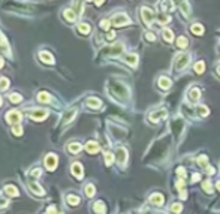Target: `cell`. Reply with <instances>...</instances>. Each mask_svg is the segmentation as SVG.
Segmentation results:
<instances>
[{
    "instance_id": "1",
    "label": "cell",
    "mask_w": 220,
    "mask_h": 214,
    "mask_svg": "<svg viewBox=\"0 0 220 214\" xmlns=\"http://www.w3.org/2000/svg\"><path fill=\"white\" fill-rule=\"evenodd\" d=\"M141 17H142V20H144L145 24H147V26H150V24L153 23V20H154V14H153L151 9L142 8V9H141Z\"/></svg>"
},
{
    "instance_id": "2",
    "label": "cell",
    "mask_w": 220,
    "mask_h": 214,
    "mask_svg": "<svg viewBox=\"0 0 220 214\" xmlns=\"http://www.w3.org/2000/svg\"><path fill=\"white\" fill-rule=\"evenodd\" d=\"M111 23L114 26H124V24H129V18L124 14H117L115 17L111 20Z\"/></svg>"
},
{
    "instance_id": "3",
    "label": "cell",
    "mask_w": 220,
    "mask_h": 214,
    "mask_svg": "<svg viewBox=\"0 0 220 214\" xmlns=\"http://www.w3.org/2000/svg\"><path fill=\"white\" fill-rule=\"evenodd\" d=\"M6 120H8V123H20L21 121V114L18 111H9L6 114Z\"/></svg>"
},
{
    "instance_id": "4",
    "label": "cell",
    "mask_w": 220,
    "mask_h": 214,
    "mask_svg": "<svg viewBox=\"0 0 220 214\" xmlns=\"http://www.w3.org/2000/svg\"><path fill=\"white\" fill-rule=\"evenodd\" d=\"M189 59H190L189 54H183L181 57H178L177 63H175V69H178V70H180V69H184L186 68V65L189 63Z\"/></svg>"
},
{
    "instance_id": "5",
    "label": "cell",
    "mask_w": 220,
    "mask_h": 214,
    "mask_svg": "<svg viewBox=\"0 0 220 214\" xmlns=\"http://www.w3.org/2000/svg\"><path fill=\"white\" fill-rule=\"evenodd\" d=\"M45 166H47L48 169H54V168L57 166V157H56L54 154H48V156L45 157Z\"/></svg>"
},
{
    "instance_id": "6",
    "label": "cell",
    "mask_w": 220,
    "mask_h": 214,
    "mask_svg": "<svg viewBox=\"0 0 220 214\" xmlns=\"http://www.w3.org/2000/svg\"><path fill=\"white\" fill-rule=\"evenodd\" d=\"M30 114H32L30 117H32L33 120H43V118H47V115H48V112L45 111V109H33Z\"/></svg>"
},
{
    "instance_id": "7",
    "label": "cell",
    "mask_w": 220,
    "mask_h": 214,
    "mask_svg": "<svg viewBox=\"0 0 220 214\" xmlns=\"http://www.w3.org/2000/svg\"><path fill=\"white\" fill-rule=\"evenodd\" d=\"M72 172H74V175H75L76 178H83V166L78 162L72 165Z\"/></svg>"
},
{
    "instance_id": "8",
    "label": "cell",
    "mask_w": 220,
    "mask_h": 214,
    "mask_svg": "<svg viewBox=\"0 0 220 214\" xmlns=\"http://www.w3.org/2000/svg\"><path fill=\"white\" fill-rule=\"evenodd\" d=\"M85 150L88 151V153H97L99 151V144L97 142H94V141H90V142H87V145H85Z\"/></svg>"
},
{
    "instance_id": "9",
    "label": "cell",
    "mask_w": 220,
    "mask_h": 214,
    "mask_svg": "<svg viewBox=\"0 0 220 214\" xmlns=\"http://www.w3.org/2000/svg\"><path fill=\"white\" fill-rule=\"evenodd\" d=\"M126 157H127V153L124 148H119L117 150V159H119V163H124L126 162Z\"/></svg>"
},
{
    "instance_id": "10",
    "label": "cell",
    "mask_w": 220,
    "mask_h": 214,
    "mask_svg": "<svg viewBox=\"0 0 220 214\" xmlns=\"http://www.w3.org/2000/svg\"><path fill=\"white\" fill-rule=\"evenodd\" d=\"M195 111L198 112V115H201V117H205V115L208 114V108H207V106H204V105H196V106H195Z\"/></svg>"
},
{
    "instance_id": "11",
    "label": "cell",
    "mask_w": 220,
    "mask_h": 214,
    "mask_svg": "<svg viewBox=\"0 0 220 214\" xmlns=\"http://www.w3.org/2000/svg\"><path fill=\"white\" fill-rule=\"evenodd\" d=\"M68 150L70 151V153L76 154V153H79V151H81V145H79V144H76V142H70V144L68 145Z\"/></svg>"
},
{
    "instance_id": "12",
    "label": "cell",
    "mask_w": 220,
    "mask_h": 214,
    "mask_svg": "<svg viewBox=\"0 0 220 214\" xmlns=\"http://www.w3.org/2000/svg\"><path fill=\"white\" fill-rule=\"evenodd\" d=\"M150 201H151L154 205H162V204H163V196L159 195V193H156V195H153V196H151Z\"/></svg>"
},
{
    "instance_id": "13",
    "label": "cell",
    "mask_w": 220,
    "mask_h": 214,
    "mask_svg": "<svg viewBox=\"0 0 220 214\" xmlns=\"http://www.w3.org/2000/svg\"><path fill=\"white\" fill-rule=\"evenodd\" d=\"M187 45H189V43H187V39L184 38V36H180V38L177 39V47H178V48H187Z\"/></svg>"
},
{
    "instance_id": "14",
    "label": "cell",
    "mask_w": 220,
    "mask_h": 214,
    "mask_svg": "<svg viewBox=\"0 0 220 214\" xmlns=\"http://www.w3.org/2000/svg\"><path fill=\"white\" fill-rule=\"evenodd\" d=\"M65 18H66L68 21H75V12H74L72 9H66V11H65Z\"/></svg>"
},
{
    "instance_id": "15",
    "label": "cell",
    "mask_w": 220,
    "mask_h": 214,
    "mask_svg": "<svg viewBox=\"0 0 220 214\" xmlns=\"http://www.w3.org/2000/svg\"><path fill=\"white\" fill-rule=\"evenodd\" d=\"M87 105H88V106H92V108H99V106H101V100H99V99H93V97H90V99L87 100Z\"/></svg>"
},
{
    "instance_id": "16",
    "label": "cell",
    "mask_w": 220,
    "mask_h": 214,
    "mask_svg": "<svg viewBox=\"0 0 220 214\" xmlns=\"http://www.w3.org/2000/svg\"><path fill=\"white\" fill-rule=\"evenodd\" d=\"M169 20H171V18L168 17L166 14H162V12H160V14H157V21H159L160 24H166Z\"/></svg>"
},
{
    "instance_id": "17",
    "label": "cell",
    "mask_w": 220,
    "mask_h": 214,
    "mask_svg": "<svg viewBox=\"0 0 220 214\" xmlns=\"http://www.w3.org/2000/svg\"><path fill=\"white\" fill-rule=\"evenodd\" d=\"M94 210L99 214H105V205H103V202H102V201L96 202V204H94Z\"/></svg>"
},
{
    "instance_id": "18",
    "label": "cell",
    "mask_w": 220,
    "mask_h": 214,
    "mask_svg": "<svg viewBox=\"0 0 220 214\" xmlns=\"http://www.w3.org/2000/svg\"><path fill=\"white\" fill-rule=\"evenodd\" d=\"M202 32H204V27L201 24H193L192 26V33L193 34H202Z\"/></svg>"
},
{
    "instance_id": "19",
    "label": "cell",
    "mask_w": 220,
    "mask_h": 214,
    "mask_svg": "<svg viewBox=\"0 0 220 214\" xmlns=\"http://www.w3.org/2000/svg\"><path fill=\"white\" fill-rule=\"evenodd\" d=\"M78 30H79L81 33L87 34V33H90V26H88V24H85V23H83V24H79V26H78Z\"/></svg>"
},
{
    "instance_id": "20",
    "label": "cell",
    "mask_w": 220,
    "mask_h": 214,
    "mask_svg": "<svg viewBox=\"0 0 220 214\" xmlns=\"http://www.w3.org/2000/svg\"><path fill=\"white\" fill-rule=\"evenodd\" d=\"M5 192L8 193L9 196H17V195H18V190H15V189H14V186H6Z\"/></svg>"
},
{
    "instance_id": "21",
    "label": "cell",
    "mask_w": 220,
    "mask_h": 214,
    "mask_svg": "<svg viewBox=\"0 0 220 214\" xmlns=\"http://www.w3.org/2000/svg\"><path fill=\"white\" fill-rule=\"evenodd\" d=\"M126 61H127V63H130L132 66H135L136 61H138V57H136L135 54H129V56L126 57Z\"/></svg>"
},
{
    "instance_id": "22",
    "label": "cell",
    "mask_w": 220,
    "mask_h": 214,
    "mask_svg": "<svg viewBox=\"0 0 220 214\" xmlns=\"http://www.w3.org/2000/svg\"><path fill=\"white\" fill-rule=\"evenodd\" d=\"M41 60L45 61V63H52V57H50V54L48 52H41Z\"/></svg>"
},
{
    "instance_id": "23",
    "label": "cell",
    "mask_w": 220,
    "mask_h": 214,
    "mask_svg": "<svg viewBox=\"0 0 220 214\" xmlns=\"http://www.w3.org/2000/svg\"><path fill=\"white\" fill-rule=\"evenodd\" d=\"M163 38H165V41L166 42H171L172 41V38H174V34L171 30H163Z\"/></svg>"
},
{
    "instance_id": "24",
    "label": "cell",
    "mask_w": 220,
    "mask_h": 214,
    "mask_svg": "<svg viewBox=\"0 0 220 214\" xmlns=\"http://www.w3.org/2000/svg\"><path fill=\"white\" fill-rule=\"evenodd\" d=\"M171 210H172L175 214H178V213L183 211V207H181V204H172V205H171Z\"/></svg>"
},
{
    "instance_id": "25",
    "label": "cell",
    "mask_w": 220,
    "mask_h": 214,
    "mask_svg": "<svg viewBox=\"0 0 220 214\" xmlns=\"http://www.w3.org/2000/svg\"><path fill=\"white\" fill-rule=\"evenodd\" d=\"M195 72L196 74H202L204 72V61H198L195 65Z\"/></svg>"
},
{
    "instance_id": "26",
    "label": "cell",
    "mask_w": 220,
    "mask_h": 214,
    "mask_svg": "<svg viewBox=\"0 0 220 214\" xmlns=\"http://www.w3.org/2000/svg\"><path fill=\"white\" fill-rule=\"evenodd\" d=\"M85 193H87V196L92 198L94 195V187L92 184H88V186H85Z\"/></svg>"
},
{
    "instance_id": "27",
    "label": "cell",
    "mask_w": 220,
    "mask_h": 214,
    "mask_svg": "<svg viewBox=\"0 0 220 214\" xmlns=\"http://www.w3.org/2000/svg\"><path fill=\"white\" fill-rule=\"evenodd\" d=\"M9 86V81L6 78H0V90H6Z\"/></svg>"
},
{
    "instance_id": "28",
    "label": "cell",
    "mask_w": 220,
    "mask_h": 214,
    "mask_svg": "<svg viewBox=\"0 0 220 214\" xmlns=\"http://www.w3.org/2000/svg\"><path fill=\"white\" fill-rule=\"evenodd\" d=\"M198 97H199V90H198V88H192V90H190V99H192V100H196Z\"/></svg>"
},
{
    "instance_id": "29",
    "label": "cell",
    "mask_w": 220,
    "mask_h": 214,
    "mask_svg": "<svg viewBox=\"0 0 220 214\" xmlns=\"http://www.w3.org/2000/svg\"><path fill=\"white\" fill-rule=\"evenodd\" d=\"M30 187H32V190H34L38 195H43V190L42 189H39V186L38 184H34V183H30Z\"/></svg>"
},
{
    "instance_id": "30",
    "label": "cell",
    "mask_w": 220,
    "mask_h": 214,
    "mask_svg": "<svg viewBox=\"0 0 220 214\" xmlns=\"http://www.w3.org/2000/svg\"><path fill=\"white\" fill-rule=\"evenodd\" d=\"M38 99H39L41 102H50V96H48L47 93H39Z\"/></svg>"
},
{
    "instance_id": "31",
    "label": "cell",
    "mask_w": 220,
    "mask_h": 214,
    "mask_svg": "<svg viewBox=\"0 0 220 214\" xmlns=\"http://www.w3.org/2000/svg\"><path fill=\"white\" fill-rule=\"evenodd\" d=\"M68 204H72V205H78L79 204V199L76 196H68Z\"/></svg>"
},
{
    "instance_id": "32",
    "label": "cell",
    "mask_w": 220,
    "mask_h": 214,
    "mask_svg": "<svg viewBox=\"0 0 220 214\" xmlns=\"http://www.w3.org/2000/svg\"><path fill=\"white\" fill-rule=\"evenodd\" d=\"M160 86L166 90V88L171 86V81H168V78H162V79H160Z\"/></svg>"
},
{
    "instance_id": "33",
    "label": "cell",
    "mask_w": 220,
    "mask_h": 214,
    "mask_svg": "<svg viewBox=\"0 0 220 214\" xmlns=\"http://www.w3.org/2000/svg\"><path fill=\"white\" fill-rule=\"evenodd\" d=\"M74 115H75V109H72L70 112H68V114H66V117H65V121H63V123H68V121H70L72 118H74Z\"/></svg>"
},
{
    "instance_id": "34",
    "label": "cell",
    "mask_w": 220,
    "mask_h": 214,
    "mask_svg": "<svg viewBox=\"0 0 220 214\" xmlns=\"http://www.w3.org/2000/svg\"><path fill=\"white\" fill-rule=\"evenodd\" d=\"M8 97H9V99H11V100H12L14 103H17V102H20V100H21V96H20V94H9Z\"/></svg>"
},
{
    "instance_id": "35",
    "label": "cell",
    "mask_w": 220,
    "mask_h": 214,
    "mask_svg": "<svg viewBox=\"0 0 220 214\" xmlns=\"http://www.w3.org/2000/svg\"><path fill=\"white\" fill-rule=\"evenodd\" d=\"M180 5H181V11H184V14H189V12H190V9H189V3H186V2H184V3H180Z\"/></svg>"
},
{
    "instance_id": "36",
    "label": "cell",
    "mask_w": 220,
    "mask_h": 214,
    "mask_svg": "<svg viewBox=\"0 0 220 214\" xmlns=\"http://www.w3.org/2000/svg\"><path fill=\"white\" fill-rule=\"evenodd\" d=\"M112 159H114V157H112V154H111V153H105V160H106V165H111V163H112Z\"/></svg>"
},
{
    "instance_id": "37",
    "label": "cell",
    "mask_w": 220,
    "mask_h": 214,
    "mask_svg": "<svg viewBox=\"0 0 220 214\" xmlns=\"http://www.w3.org/2000/svg\"><path fill=\"white\" fill-rule=\"evenodd\" d=\"M202 187H204V190H207L208 193L211 192V184L208 183V181H204V184H202Z\"/></svg>"
},
{
    "instance_id": "38",
    "label": "cell",
    "mask_w": 220,
    "mask_h": 214,
    "mask_svg": "<svg viewBox=\"0 0 220 214\" xmlns=\"http://www.w3.org/2000/svg\"><path fill=\"white\" fill-rule=\"evenodd\" d=\"M14 133H15V135H21V133H23V129H20V126H15Z\"/></svg>"
},
{
    "instance_id": "39",
    "label": "cell",
    "mask_w": 220,
    "mask_h": 214,
    "mask_svg": "<svg viewBox=\"0 0 220 214\" xmlns=\"http://www.w3.org/2000/svg\"><path fill=\"white\" fill-rule=\"evenodd\" d=\"M199 180V174H193V177H192V181L195 183V181Z\"/></svg>"
},
{
    "instance_id": "40",
    "label": "cell",
    "mask_w": 220,
    "mask_h": 214,
    "mask_svg": "<svg viewBox=\"0 0 220 214\" xmlns=\"http://www.w3.org/2000/svg\"><path fill=\"white\" fill-rule=\"evenodd\" d=\"M216 187H217V190H220V181H217V183H216Z\"/></svg>"
},
{
    "instance_id": "41",
    "label": "cell",
    "mask_w": 220,
    "mask_h": 214,
    "mask_svg": "<svg viewBox=\"0 0 220 214\" xmlns=\"http://www.w3.org/2000/svg\"><path fill=\"white\" fill-rule=\"evenodd\" d=\"M2 66H3V60L0 59V68H2Z\"/></svg>"
},
{
    "instance_id": "42",
    "label": "cell",
    "mask_w": 220,
    "mask_h": 214,
    "mask_svg": "<svg viewBox=\"0 0 220 214\" xmlns=\"http://www.w3.org/2000/svg\"><path fill=\"white\" fill-rule=\"evenodd\" d=\"M0 105H2V99H0Z\"/></svg>"
},
{
    "instance_id": "43",
    "label": "cell",
    "mask_w": 220,
    "mask_h": 214,
    "mask_svg": "<svg viewBox=\"0 0 220 214\" xmlns=\"http://www.w3.org/2000/svg\"><path fill=\"white\" fill-rule=\"evenodd\" d=\"M219 74H220V68H219Z\"/></svg>"
}]
</instances>
